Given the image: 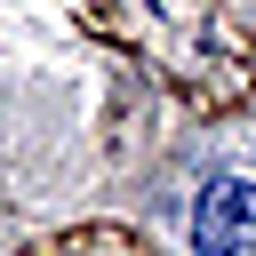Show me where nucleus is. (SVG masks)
Segmentation results:
<instances>
[{"label":"nucleus","mask_w":256,"mask_h":256,"mask_svg":"<svg viewBox=\"0 0 256 256\" xmlns=\"http://www.w3.org/2000/svg\"><path fill=\"white\" fill-rule=\"evenodd\" d=\"M192 256H256V184L216 176L192 200Z\"/></svg>","instance_id":"nucleus-1"}]
</instances>
